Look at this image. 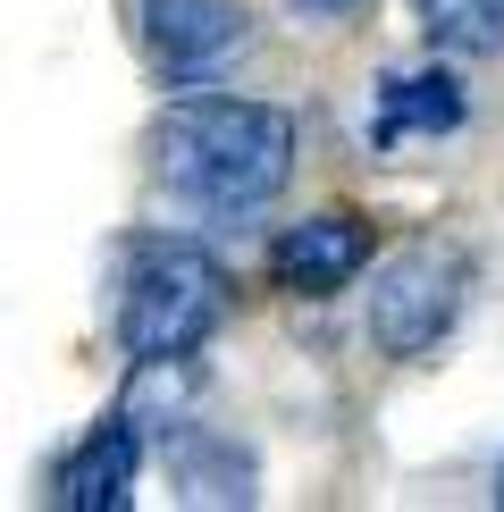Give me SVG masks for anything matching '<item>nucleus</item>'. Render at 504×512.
<instances>
[{
	"label": "nucleus",
	"mask_w": 504,
	"mask_h": 512,
	"mask_svg": "<svg viewBox=\"0 0 504 512\" xmlns=\"http://www.w3.org/2000/svg\"><path fill=\"white\" fill-rule=\"evenodd\" d=\"M294 143L303 126L278 101H177L152 126V168L168 194L202 210H261L269 194H286Z\"/></svg>",
	"instance_id": "1"
},
{
	"label": "nucleus",
	"mask_w": 504,
	"mask_h": 512,
	"mask_svg": "<svg viewBox=\"0 0 504 512\" xmlns=\"http://www.w3.org/2000/svg\"><path fill=\"white\" fill-rule=\"evenodd\" d=\"M135 462H143V429L118 412V420H101V429L59 462V487H51V496L68 504V512H118L126 487H135Z\"/></svg>",
	"instance_id": "6"
},
{
	"label": "nucleus",
	"mask_w": 504,
	"mask_h": 512,
	"mask_svg": "<svg viewBox=\"0 0 504 512\" xmlns=\"http://www.w3.org/2000/svg\"><path fill=\"white\" fill-rule=\"evenodd\" d=\"M303 9H353V0H303Z\"/></svg>",
	"instance_id": "11"
},
{
	"label": "nucleus",
	"mask_w": 504,
	"mask_h": 512,
	"mask_svg": "<svg viewBox=\"0 0 504 512\" xmlns=\"http://www.w3.org/2000/svg\"><path fill=\"white\" fill-rule=\"evenodd\" d=\"M496 504H504V479H496Z\"/></svg>",
	"instance_id": "12"
},
{
	"label": "nucleus",
	"mask_w": 504,
	"mask_h": 512,
	"mask_svg": "<svg viewBox=\"0 0 504 512\" xmlns=\"http://www.w3.org/2000/svg\"><path fill=\"white\" fill-rule=\"evenodd\" d=\"M244 9L236 0H135V42L152 51L160 76H210L227 51H244Z\"/></svg>",
	"instance_id": "4"
},
{
	"label": "nucleus",
	"mask_w": 504,
	"mask_h": 512,
	"mask_svg": "<svg viewBox=\"0 0 504 512\" xmlns=\"http://www.w3.org/2000/svg\"><path fill=\"white\" fill-rule=\"evenodd\" d=\"M462 126V84L446 68L429 76H387L378 84V118H370V143H412V135H454Z\"/></svg>",
	"instance_id": "7"
},
{
	"label": "nucleus",
	"mask_w": 504,
	"mask_h": 512,
	"mask_svg": "<svg viewBox=\"0 0 504 512\" xmlns=\"http://www.w3.org/2000/svg\"><path fill=\"white\" fill-rule=\"evenodd\" d=\"M227 319V277L202 244L152 236L126 252V286H118V345L135 361L160 353H194L210 328Z\"/></svg>",
	"instance_id": "2"
},
{
	"label": "nucleus",
	"mask_w": 504,
	"mask_h": 512,
	"mask_svg": "<svg viewBox=\"0 0 504 512\" xmlns=\"http://www.w3.org/2000/svg\"><path fill=\"white\" fill-rule=\"evenodd\" d=\"M462 303H471V261L454 244H412L370 277V345L387 361H420L454 336Z\"/></svg>",
	"instance_id": "3"
},
{
	"label": "nucleus",
	"mask_w": 504,
	"mask_h": 512,
	"mask_svg": "<svg viewBox=\"0 0 504 512\" xmlns=\"http://www.w3.org/2000/svg\"><path fill=\"white\" fill-rule=\"evenodd\" d=\"M269 269H278L286 294H345L370 269V227L353 210H311V219H294L278 236Z\"/></svg>",
	"instance_id": "5"
},
{
	"label": "nucleus",
	"mask_w": 504,
	"mask_h": 512,
	"mask_svg": "<svg viewBox=\"0 0 504 512\" xmlns=\"http://www.w3.org/2000/svg\"><path fill=\"white\" fill-rule=\"evenodd\" d=\"M194 395H202V370L185 353H160V361H135V387H126L118 412L152 437V429H185V403Z\"/></svg>",
	"instance_id": "9"
},
{
	"label": "nucleus",
	"mask_w": 504,
	"mask_h": 512,
	"mask_svg": "<svg viewBox=\"0 0 504 512\" xmlns=\"http://www.w3.org/2000/svg\"><path fill=\"white\" fill-rule=\"evenodd\" d=\"M412 9L437 51H462V59L504 51V0H412Z\"/></svg>",
	"instance_id": "10"
},
{
	"label": "nucleus",
	"mask_w": 504,
	"mask_h": 512,
	"mask_svg": "<svg viewBox=\"0 0 504 512\" xmlns=\"http://www.w3.org/2000/svg\"><path fill=\"white\" fill-rule=\"evenodd\" d=\"M177 487H185V504H252V454L236 437H185Z\"/></svg>",
	"instance_id": "8"
}]
</instances>
